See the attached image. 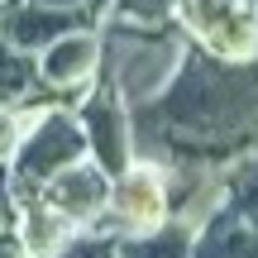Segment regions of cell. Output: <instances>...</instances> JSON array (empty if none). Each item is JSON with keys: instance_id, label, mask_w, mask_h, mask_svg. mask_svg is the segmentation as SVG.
Instances as JSON below:
<instances>
[{"instance_id": "6da1fadb", "label": "cell", "mask_w": 258, "mask_h": 258, "mask_svg": "<svg viewBox=\"0 0 258 258\" xmlns=\"http://www.w3.org/2000/svg\"><path fill=\"white\" fill-rule=\"evenodd\" d=\"M186 43L182 24L167 19H129V15H110L101 19V82L115 86V96L134 110L148 105L172 86V77L182 72Z\"/></svg>"}, {"instance_id": "7a4b0ae2", "label": "cell", "mask_w": 258, "mask_h": 258, "mask_svg": "<svg viewBox=\"0 0 258 258\" xmlns=\"http://www.w3.org/2000/svg\"><path fill=\"white\" fill-rule=\"evenodd\" d=\"M86 158V129H82V115L77 105H62V101H34L29 105V124H24V139H19L15 158H10V186L15 196H34L38 186L48 182L53 172H62L67 163Z\"/></svg>"}, {"instance_id": "3957f363", "label": "cell", "mask_w": 258, "mask_h": 258, "mask_svg": "<svg viewBox=\"0 0 258 258\" xmlns=\"http://www.w3.org/2000/svg\"><path fill=\"white\" fill-rule=\"evenodd\" d=\"M172 19L182 24L196 53L225 57V62L258 57V5L249 0H182Z\"/></svg>"}, {"instance_id": "277c9868", "label": "cell", "mask_w": 258, "mask_h": 258, "mask_svg": "<svg viewBox=\"0 0 258 258\" xmlns=\"http://www.w3.org/2000/svg\"><path fill=\"white\" fill-rule=\"evenodd\" d=\"M163 220H172V177H167V163L134 158L124 172H115L110 206H105V215H101V230L144 234V230H158Z\"/></svg>"}, {"instance_id": "5b68a950", "label": "cell", "mask_w": 258, "mask_h": 258, "mask_svg": "<svg viewBox=\"0 0 258 258\" xmlns=\"http://www.w3.org/2000/svg\"><path fill=\"white\" fill-rule=\"evenodd\" d=\"M77 115L86 129V153L105 167V172H124L134 163V110L115 96V86L96 82L91 91L77 96Z\"/></svg>"}, {"instance_id": "8992f818", "label": "cell", "mask_w": 258, "mask_h": 258, "mask_svg": "<svg viewBox=\"0 0 258 258\" xmlns=\"http://www.w3.org/2000/svg\"><path fill=\"white\" fill-rule=\"evenodd\" d=\"M38 62V86L48 96H82L101 82V24H82L72 34L53 38L43 53H34Z\"/></svg>"}, {"instance_id": "52a82bcc", "label": "cell", "mask_w": 258, "mask_h": 258, "mask_svg": "<svg viewBox=\"0 0 258 258\" xmlns=\"http://www.w3.org/2000/svg\"><path fill=\"white\" fill-rule=\"evenodd\" d=\"M110 186H115V177L86 153V158H77V163H67L62 172H53L34 196H43V201L53 206L57 215H67L77 230H86V225H101L105 206H110Z\"/></svg>"}, {"instance_id": "ba28073f", "label": "cell", "mask_w": 258, "mask_h": 258, "mask_svg": "<svg viewBox=\"0 0 258 258\" xmlns=\"http://www.w3.org/2000/svg\"><path fill=\"white\" fill-rule=\"evenodd\" d=\"M101 19L105 15L91 5L77 10V5H48V0H15V5L0 10V34L24 53H43L53 38L72 34L82 24H101Z\"/></svg>"}, {"instance_id": "9c48e42d", "label": "cell", "mask_w": 258, "mask_h": 258, "mask_svg": "<svg viewBox=\"0 0 258 258\" xmlns=\"http://www.w3.org/2000/svg\"><path fill=\"white\" fill-rule=\"evenodd\" d=\"M191 258H258V230L249 220H239L230 206H220L215 215L196 225Z\"/></svg>"}, {"instance_id": "30bf717a", "label": "cell", "mask_w": 258, "mask_h": 258, "mask_svg": "<svg viewBox=\"0 0 258 258\" xmlns=\"http://www.w3.org/2000/svg\"><path fill=\"white\" fill-rule=\"evenodd\" d=\"M15 234H19V244L29 249V258H48V253H57L77 234V225L67 220V215H57L43 196H19Z\"/></svg>"}, {"instance_id": "8fae6325", "label": "cell", "mask_w": 258, "mask_h": 258, "mask_svg": "<svg viewBox=\"0 0 258 258\" xmlns=\"http://www.w3.org/2000/svg\"><path fill=\"white\" fill-rule=\"evenodd\" d=\"M191 244H196V225L172 215L158 230L120 234V258H191Z\"/></svg>"}, {"instance_id": "7c38bea8", "label": "cell", "mask_w": 258, "mask_h": 258, "mask_svg": "<svg viewBox=\"0 0 258 258\" xmlns=\"http://www.w3.org/2000/svg\"><path fill=\"white\" fill-rule=\"evenodd\" d=\"M38 96H48V91L38 86L34 53L15 48L5 34H0V105H34Z\"/></svg>"}, {"instance_id": "4fadbf2b", "label": "cell", "mask_w": 258, "mask_h": 258, "mask_svg": "<svg viewBox=\"0 0 258 258\" xmlns=\"http://www.w3.org/2000/svg\"><path fill=\"white\" fill-rule=\"evenodd\" d=\"M225 206L258 230V148L253 153H239L225 167Z\"/></svg>"}, {"instance_id": "5bb4252c", "label": "cell", "mask_w": 258, "mask_h": 258, "mask_svg": "<svg viewBox=\"0 0 258 258\" xmlns=\"http://www.w3.org/2000/svg\"><path fill=\"white\" fill-rule=\"evenodd\" d=\"M48 258H120V234L101 230V225H86V230H77L62 249L48 253Z\"/></svg>"}, {"instance_id": "9a60e30c", "label": "cell", "mask_w": 258, "mask_h": 258, "mask_svg": "<svg viewBox=\"0 0 258 258\" xmlns=\"http://www.w3.org/2000/svg\"><path fill=\"white\" fill-rule=\"evenodd\" d=\"M24 124H29V105H0V167H10L19 139H24Z\"/></svg>"}, {"instance_id": "2e32d148", "label": "cell", "mask_w": 258, "mask_h": 258, "mask_svg": "<svg viewBox=\"0 0 258 258\" xmlns=\"http://www.w3.org/2000/svg\"><path fill=\"white\" fill-rule=\"evenodd\" d=\"M182 0H110V15H129V19H172Z\"/></svg>"}, {"instance_id": "e0dca14e", "label": "cell", "mask_w": 258, "mask_h": 258, "mask_svg": "<svg viewBox=\"0 0 258 258\" xmlns=\"http://www.w3.org/2000/svg\"><path fill=\"white\" fill-rule=\"evenodd\" d=\"M15 215H19V196L10 186V172L0 167V230H15Z\"/></svg>"}, {"instance_id": "ac0fdd59", "label": "cell", "mask_w": 258, "mask_h": 258, "mask_svg": "<svg viewBox=\"0 0 258 258\" xmlns=\"http://www.w3.org/2000/svg\"><path fill=\"white\" fill-rule=\"evenodd\" d=\"M0 258H29V249L19 244L15 230H0Z\"/></svg>"}, {"instance_id": "d6986e66", "label": "cell", "mask_w": 258, "mask_h": 258, "mask_svg": "<svg viewBox=\"0 0 258 258\" xmlns=\"http://www.w3.org/2000/svg\"><path fill=\"white\" fill-rule=\"evenodd\" d=\"M48 5H77V10L91 5V10H101V5H110V0H48Z\"/></svg>"}, {"instance_id": "ffe728a7", "label": "cell", "mask_w": 258, "mask_h": 258, "mask_svg": "<svg viewBox=\"0 0 258 258\" xmlns=\"http://www.w3.org/2000/svg\"><path fill=\"white\" fill-rule=\"evenodd\" d=\"M5 5H15V0H0V10H5Z\"/></svg>"}, {"instance_id": "44dd1931", "label": "cell", "mask_w": 258, "mask_h": 258, "mask_svg": "<svg viewBox=\"0 0 258 258\" xmlns=\"http://www.w3.org/2000/svg\"><path fill=\"white\" fill-rule=\"evenodd\" d=\"M249 5H258V0H249Z\"/></svg>"}]
</instances>
